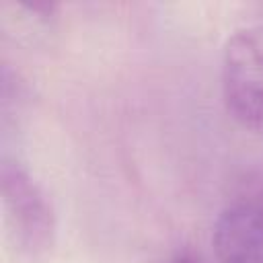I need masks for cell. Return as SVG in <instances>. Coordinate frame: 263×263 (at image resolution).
<instances>
[{
    "instance_id": "1",
    "label": "cell",
    "mask_w": 263,
    "mask_h": 263,
    "mask_svg": "<svg viewBox=\"0 0 263 263\" xmlns=\"http://www.w3.org/2000/svg\"><path fill=\"white\" fill-rule=\"evenodd\" d=\"M2 210L16 249L29 257H43L55 240V212L33 175L12 156L4 154L0 164Z\"/></svg>"
},
{
    "instance_id": "2",
    "label": "cell",
    "mask_w": 263,
    "mask_h": 263,
    "mask_svg": "<svg viewBox=\"0 0 263 263\" xmlns=\"http://www.w3.org/2000/svg\"><path fill=\"white\" fill-rule=\"evenodd\" d=\"M220 78L230 115L263 134V23L242 27L228 37Z\"/></svg>"
},
{
    "instance_id": "3",
    "label": "cell",
    "mask_w": 263,
    "mask_h": 263,
    "mask_svg": "<svg viewBox=\"0 0 263 263\" xmlns=\"http://www.w3.org/2000/svg\"><path fill=\"white\" fill-rule=\"evenodd\" d=\"M218 263H263V187L234 197L214 224Z\"/></svg>"
},
{
    "instance_id": "4",
    "label": "cell",
    "mask_w": 263,
    "mask_h": 263,
    "mask_svg": "<svg viewBox=\"0 0 263 263\" xmlns=\"http://www.w3.org/2000/svg\"><path fill=\"white\" fill-rule=\"evenodd\" d=\"M164 263H205V261L199 259L197 255L189 253V251H179V253H175L173 257H168Z\"/></svg>"
}]
</instances>
